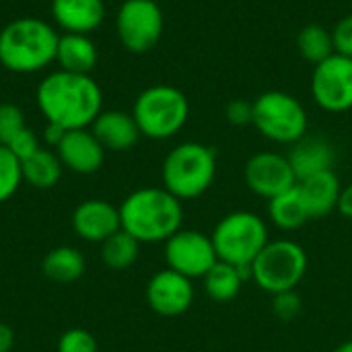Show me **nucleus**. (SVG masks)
I'll return each mask as SVG.
<instances>
[{"instance_id": "1", "label": "nucleus", "mask_w": 352, "mask_h": 352, "mask_svg": "<svg viewBox=\"0 0 352 352\" xmlns=\"http://www.w3.org/2000/svg\"><path fill=\"white\" fill-rule=\"evenodd\" d=\"M35 99L45 122L64 130L91 128L103 111V93L91 74L52 72L39 82Z\"/></svg>"}, {"instance_id": "2", "label": "nucleus", "mask_w": 352, "mask_h": 352, "mask_svg": "<svg viewBox=\"0 0 352 352\" xmlns=\"http://www.w3.org/2000/svg\"><path fill=\"white\" fill-rule=\"evenodd\" d=\"M120 219L138 243H165L182 229L184 206L165 188H140L122 202Z\"/></svg>"}, {"instance_id": "3", "label": "nucleus", "mask_w": 352, "mask_h": 352, "mask_svg": "<svg viewBox=\"0 0 352 352\" xmlns=\"http://www.w3.org/2000/svg\"><path fill=\"white\" fill-rule=\"evenodd\" d=\"M60 35L37 16H21L0 31V64L16 74L43 70L56 60Z\"/></svg>"}, {"instance_id": "4", "label": "nucleus", "mask_w": 352, "mask_h": 352, "mask_svg": "<svg viewBox=\"0 0 352 352\" xmlns=\"http://www.w3.org/2000/svg\"><path fill=\"white\" fill-rule=\"evenodd\" d=\"M161 177L163 188L182 202L200 198L217 177V151L202 142H182L167 153Z\"/></svg>"}, {"instance_id": "5", "label": "nucleus", "mask_w": 352, "mask_h": 352, "mask_svg": "<svg viewBox=\"0 0 352 352\" xmlns=\"http://www.w3.org/2000/svg\"><path fill=\"white\" fill-rule=\"evenodd\" d=\"M132 116L142 136L165 140L186 126L190 118V101L177 87L153 85L136 97Z\"/></svg>"}, {"instance_id": "6", "label": "nucleus", "mask_w": 352, "mask_h": 352, "mask_svg": "<svg viewBox=\"0 0 352 352\" xmlns=\"http://www.w3.org/2000/svg\"><path fill=\"white\" fill-rule=\"evenodd\" d=\"M210 239L221 262L241 268L254 264L270 241V235L262 217L250 210H235L217 223Z\"/></svg>"}, {"instance_id": "7", "label": "nucleus", "mask_w": 352, "mask_h": 352, "mask_svg": "<svg viewBox=\"0 0 352 352\" xmlns=\"http://www.w3.org/2000/svg\"><path fill=\"white\" fill-rule=\"evenodd\" d=\"M307 272V252L293 239H270L252 264V280L268 295L297 291Z\"/></svg>"}, {"instance_id": "8", "label": "nucleus", "mask_w": 352, "mask_h": 352, "mask_svg": "<svg viewBox=\"0 0 352 352\" xmlns=\"http://www.w3.org/2000/svg\"><path fill=\"white\" fill-rule=\"evenodd\" d=\"M264 138L295 144L307 134L309 118L303 103L285 91H266L254 101V124Z\"/></svg>"}, {"instance_id": "9", "label": "nucleus", "mask_w": 352, "mask_h": 352, "mask_svg": "<svg viewBox=\"0 0 352 352\" xmlns=\"http://www.w3.org/2000/svg\"><path fill=\"white\" fill-rule=\"evenodd\" d=\"M165 29V16L155 0H124L116 14L120 43L132 54L151 52Z\"/></svg>"}, {"instance_id": "10", "label": "nucleus", "mask_w": 352, "mask_h": 352, "mask_svg": "<svg viewBox=\"0 0 352 352\" xmlns=\"http://www.w3.org/2000/svg\"><path fill=\"white\" fill-rule=\"evenodd\" d=\"M309 89L316 105L328 113H344L352 109V58L332 54L316 64Z\"/></svg>"}, {"instance_id": "11", "label": "nucleus", "mask_w": 352, "mask_h": 352, "mask_svg": "<svg viewBox=\"0 0 352 352\" xmlns=\"http://www.w3.org/2000/svg\"><path fill=\"white\" fill-rule=\"evenodd\" d=\"M167 268L194 278H204L219 262L210 235L196 229H179L165 241Z\"/></svg>"}, {"instance_id": "12", "label": "nucleus", "mask_w": 352, "mask_h": 352, "mask_svg": "<svg viewBox=\"0 0 352 352\" xmlns=\"http://www.w3.org/2000/svg\"><path fill=\"white\" fill-rule=\"evenodd\" d=\"M243 179L248 190L264 200H272L299 184L289 157L272 151H262L250 157L243 169Z\"/></svg>"}, {"instance_id": "13", "label": "nucleus", "mask_w": 352, "mask_h": 352, "mask_svg": "<svg viewBox=\"0 0 352 352\" xmlns=\"http://www.w3.org/2000/svg\"><path fill=\"white\" fill-rule=\"evenodd\" d=\"M146 303L155 314L163 318L182 316L194 303V285L188 276L165 268L153 274V278L148 280Z\"/></svg>"}, {"instance_id": "14", "label": "nucleus", "mask_w": 352, "mask_h": 352, "mask_svg": "<svg viewBox=\"0 0 352 352\" xmlns=\"http://www.w3.org/2000/svg\"><path fill=\"white\" fill-rule=\"evenodd\" d=\"M72 229L85 241L103 243L122 229L120 208L107 200H85L72 212Z\"/></svg>"}, {"instance_id": "15", "label": "nucleus", "mask_w": 352, "mask_h": 352, "mask_svg": "<svg viewBox=\"0 0 352 352\" xmlns=\"http://www.w3.org/2000/svg\"><path fill=\"white\" fill-rule=\"evenodd\" d=\"M56 155L60 157L66 169L80 175H91L101 169L105 159V148L89 128H80V130H66L64 138L56 146Z\"/></svg>"}, {"instance_id": "16", "label": "nucleus", "mask_w": 352, "mask_h": 352, "mask_svg": "<svg viewBox=\"0 0 352 352\" xmlns=\"http://www.w3.org/2000/svg\"><path fill=\"white\" fill-rule=\"evenodd\" d=\"M287 157L297 175V182L309 177V175H316L320 171L334 169V163H336L334 144L326 136L305 134L301 140L291 144V151Z\"/></svg>"}, {"instance_id": "17", "label": "nucleus", "mask_w": 352, "mask_h": 352, "mask_svg": "<svg viewBox=\"0 0 352 352\" xmlns=\"http://www.w3.org/2000/svg\"><path fill=\"white\" fill-rule=\"evenodd\" d=\"M91 132L105 151H128L142 136L134 116L122 109L101 111L91 124Z\"/></svg>"}, {"instance_id": "18", "label": "nucleus", "mask_w": 352, "mask_h": 352, "mask_svg": "<svg viewBox=\"0 0 352 352\" xmlns=\"http://www.w3.org/2000/svg\"><path fill=\"white\" fill-rule=\"evenodd\" d=\"M52 16L64 33L89 35L105 19L103 0H52Z\"/></svg>"}, {"instance_id": "19", "label": "nucleus", "mask_w": 352, "mask_h": 352, "mask_svg": "<svg viewBox=\"0 0 352 352\" xmlns=\"http://www.w3.org/2000/svg\"><path fill=\"white\" fill-rule=\"evenodd\" d=\"M297 186H299L303 202H305V206L309 210L311 221L314 219H324V217H328L330 212H334L338 208L342 184H340V177L336 175L334 169L309 175V177L301 179Z\"/></svg>"}, {"instance_id": "20", "label": "nucleus", "mask_w": 352, "mask_h": 352, "mask_svg": "<svg viewBox=\"0 0 352 352\" xmlns=\"http://www.w3.org/2000/svg\"><path fill=\"white\" fill-rule=\"evenodd\" d=\"M97 60H99L97 45L89 35L82 33L60 35L56 47V62L60 64V70L74 72V74H91V70L97 66Z\"/></svg>"}, {"instance_id": "21", "label": "nucleus", "mask_w": 352, "mask_h": 352, "mask_svg": "<svg viewBox=\"0 0 352 352\" xmlns=\"http://www.w3.org/2000/svg\"><path fill=\"white\" fill-rule=\"evenodd\" d=\"M204 291L214 303H229L239 293L245 280H252V266H233L227 262H217L208 274L202 278Z\"/></svg>"}, {"instance_id": "22", "label": "nucleus", "mask_w": 352, "mask_h": 352, "mask_svg": "<svg viewBox=\"0 0 352 352\" xmlns=\"http://www.w3.org/2000/svg\"><path fill=\"white\" fill-rule=\"evenodd\" d=\"M268 217L270 223L280 231H299L301 227H305L311 221V217L303 202L299 186L268 200Z\"/></svg>"}, {"instance_id": "23", "label": "nucleus", "mask_w": 352, "mask_h": 352, "mask_svg": "<svg viewBox=\"0 0 352 352\" xmlns=\"http://www.w3.org/2000/svg\"><path fill=\"white\" fill-rule=\"evenodd\" d=\"M21 169L23 182L31 184L37 190H50L60 182L64 165L56 153L39 146L31 157L21 161Z\"/></svg>"}, {"instance_id": "24", "label": "nucleus", "mask_w": 352, "mask_h": 352, "mask_svg": "<svg viewBox=\"0 0 352 352\" xmlns=\"http://www.w3.org/2000/svg\"><path fill=\"white\" fill-rule=\"evenodd\" d=\"M41 270L54 283H74L85 272V258L76 248L60 245L47 252V256L41 262Z\"/></svg>"}, {"instance_id": "25", "label": "nucleus", "mask_w": 352, "mask_h": 352, "mask_svg": "<svg viewBox=\"0 0 352 352\" xmlns=\"http://www.w3.org/2000/svg\"><path fill=\"white\" fill-rule=\"evenodd\" d=\"M297 50L303 60L311 62L314 66L336 54L334 50V39H332V29H326L324 25L311 23L305 25L297 33Z\"/></svg>"}, {"instance_id": "26", "label": "nucleus", "mask_w": 352, "mask_h": 352, "mask_svg": "<svg viewBox=\"0 0 352 352\" xmlns=\"http://www.w3.org/2000/svg\"><path fill=\"white\" fill-rule=\"evenodd\" d=\"M140 245L142 243H138L130 233L120 229L118 233H113L109 239H105L101 243L103 264L111 270H126L138 260Z\"/></svg>"}, {"instance_id": "27", "label": "nucleus", "mask_w": 352, "mask_h": 352, "mask_svg": "<svg viewBox=\"0 0 352 352\" xmlns=\"http://www.w3.org/2000/svg\"><path fill=\"white\" fill-rule=\"evenodd\" d=\"M23 184V169L19 157L0 144V204L10 200Z\"/></svg>"}, {"instance_id": "28", "label": "nucleus", "mask_w": 352, "mask_h": 352, "mask_svg": "<svg viewBox=\"0 0 352 352\" xmlns=\"http://www.w3.org/2000/svg\"><path fill=\"white\" fill-rule=\"evenodd\" d=\"M25 128L27 126L21 107L12 103H0V144L8 146Z\"/></svg>"}, {"instance_id": "29", "label": "nucleus", "mask_w": 352, "mask_h": 352, "mask_svg": "<svg viewBox=\"0 0 352 352\" xmlns=\"http://www.w3.org/2000/svg\"><path fill=\"white\" fill-rule=\"evenodd\" d=\"M97 340L91 332L72 328L66 330L58 340V352H97Z\"/></svg>"}, {"instance_id": "30", "label": "nucleus", "mask_w": 352, "mask_h": 352, "mask_svg": "<svg viewBox=\"0 0 352 352\" xmlns=\"http://www.w3.org/2000/svg\"><path fill=\"white\" fill-rule=\"evenodd\" d=\"M301 309H303V303L297 291L272 295V314L280 322H293L295 318H299Z\"/></svg>"}, {"instance_id": "31", "label": "nucleus", "mask_w": 352, "mask_h": 352, "mask_svg": "<svg viewBox=\"0 0 352 352\" xmlns=\"http://www.w3.org/2000/svg\"><path fill=\"white\" fill-rule=\"evenodd\" d=\"M225 118L231 126L243 128L254 124V101L248 99H233L225 107Z\"/></svg>"}, {"instance_id": "32", "label": "nucleus", "mask_w": 352, "mask_h": 352, "mask_svg": "<svg viewBox=\"0 0 352 352\" xmlns=\"http://www.w3.org/2000/svg\"><path fill=\"white\" fill-rule=\"evenodd\" d=\"M332 39H334V50L336 54L352 58V12L342 16L334 29H332Z\"/></svg>"}, {"instance_id": "33", "label": "nucleus", "mask_w": 352, "mask_h": 352, "mask_svg": "<svg viewBox=\"0 0 352 352\" xmlns=\"http://www.w3.org/2000/svg\"><path fill=\"white\" fill-rule=\"evenodd\" d=\"M6 148H8L14 157H19V161H23V159L31 157V155L39 148V140H37V136H35L33 130L25 128V130L6 146Z\"/></svg>"}, {"instance_id": "34", "label": "nucleus", "mask_w": 352, "mask_h": 352, "mask_svg": "<svg viewBox=\"0 0 352 352\" xmlns=\"http://www.w3.org/2000/svg\"><path fill=\"white\" fill-rule=\"evenodd\" d=\"M344 219L352 221V182L349 186H342L340 192V200H338V208H336Z\"/></svg>"}, {"instance_id": "35", "label": "nucleus", "mask_w": 352, "mask_h": 352, "mask_svg": "<svg viewBox=\"0 0 352 352\" xmlns=\"http://www.w3.org/2000/svg\"><path fill=\"white\" fill-rule=\"evenodd\" d=\"M64 134H66V130L64 128H60V126H56V124H45V128H43V140L50 144V146H58L60 144V140L64 138Z\"/></svg>"}, {"instance_id": "36", "label": "nucleus", "mask_w": 352, "mask_h": 352, "mask_svg": "<svg viewBox=\"0 0 352 352\" xmlns=\"http://www.w3.org/2000/svg\"><path fill=\"white\" fill-rule=\"evenodd\" d=\"M14 346V332L10 326L0 322V352H10Z\"/></svg>"}, {"instance_id": "37", "label": "nucleus", "mask_w": 352, "mask_h": 352, "mask_svg": "<svg viewBox=\"0 0 352 352\" xmlns=\"http://www.w3.org/2000/svg\"><path fill=\"white\" fill-rule=\"evenodd\" d=\"M332 352H352V340H346V342H342L340 346H336Z\"/></svg>"}]
</instances>
